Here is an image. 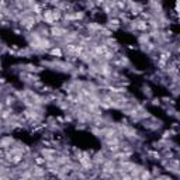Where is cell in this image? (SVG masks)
<instances>
[{
    "label": "cell",
    "mask_w": 180,
    "mask_h": 180,
    "mask_svg": "<svg viewBox=\"0 0 180 180\" xmlns=\"http://www.w3.org/2000/svg\"><path fill=\"white\" fill-rule=\"evenodd\" d=\"M31 180H37V179H34V177H33V179H31Z\"/></svg>",
    "instance_id": "13"
},
{
    "label": "cell",
    "mask_w": 180,
    "mask_h": 180,
    "mask_svg": "<svg viewBox=\"0 0 180 180\" xmlns=\"http://www.w3.org/2000/svg\"><path fill=\"white\" fill-rule=\"evenodd\" d=\"M18 180H28V179H25V177H20Z\"/></svg>",
    "instance_id": "11"
},
{
    "label": "cell",
    "mask_w": 180,
    "mask_h": 180,
    "mask_svg": "<svg viewBox=\"0 0 180 180\" xmlns=\"http://www.w3.org/2000/svg\"><path fill=\"white\" fill-rule=\"evenodd\" d=\"M49 53L52 55V56H55V58H62L63 56V52H62V49L61 48H51L49 49Z\"/></svg>",
    "instance_id": "5"
},
{
    "label": "cell",
    "mask_w": 180,
    "mask_h": 180,
    "mask_svg": "<svg viewBox=\"0 0 180 180\" xmlns=\"http://www.w3.org/2000/svg\"><path fill=\"white\" fill-rule=\"evenodd\" d=\"M51 34H52L53 37L56 38H61L63 35H68V31L65 28H62V27H52L51 28Z\"/></svg>",
    "instance_id": "1"
},
{
    "label": "cell",
    "mask_w": 180,
    "mask_h": 180,
    "mask_svg": "<svg viewBox=\"0 0 180 180\" xmlns=\"http://www.w3.org/2000/svg\"><path fill=\"white\" fill-rule=\"evenodd\" d=\"M14 101H16V97H14V96H7L6 100H4V104H6L7 107H10V106L14 104Z\"/></svg>",
    "instance_id": "8"
},
{
    "label": "cell",
    "mask_w": 180,
    "mask_h": 180,
    "mask_svg": "<svg viewBox=\"0 0 180 180\" xmlns=\"http://www.w3.org/2000/svg\"><path fill=\"white\" fill-rule=\"evenodd\" d=\"M47 163V160H45L44 156H35L34 158V165H37V166H45Z\"/></svg>",
    "instance_id": "7"
},
{
    "label": "cell",
    "mask_w": 180,
    "mask_h": 180,
    "mask_svg": "<svg viewBox=\"0 0 180 180\" xmlns=\"http://www.w3.org/2000/svg\"><path fill=\"white\" fill-rule=\"evenodd\" d=\"M13 115V108H4L2 113H0V120H8Z\"/></svg>",
    "instance_id": "4"
},
{
    "label": "cell",
    "mask_w": 180,
    "mask_h": 180,
    "mask_svg": "<svg viewBox=\"0 0 180 180\" xmlns=\"http://www.w3.org/2000/svg\"><path fill=\"white\" fill-rule=\"evenodd\" d=\"M42 18L47 24L49 25H55V21H53V17H52V10H45L42 13Z\"/></svg>",
    "instance_id": "2"
},
{
    "label": "cell",
    "mask_w": 180,
    "mask_h": 180,
    "mask_svg": "<svg viewBox=\"0 0 180 180\" xmlns=\"http://www.w3.org/2000/svg\"><path fill=\"white\" fill-rule=\"evenodd\" d=\"M41 180H47V179H41Z\"/></svg>",
    "instance_id": "14"
},
{
    "label": "cell",
    "mask_w": 180,
    "mask_h": 180,
    "mask_svg": "<svg viewBox=\"0 0 180 180\" xmlns=\"http://www.w3.org/2000/svg\"><path fill=\"white\" fill-rule=\"evenodd\" d=\"M107 44H108V47H110V48H117V41H115V40H111V38H108V40H107Z\"/></svg>",
    "instance_id": "10"
},
{
    "label": "cell",
    "mask_w": 180,
    "mask_h": 180,
    "mask_svg": "<svg viewBox=\"0 0 180 180\" xmlns=\"http://www.w3.org/2000/svg\"><path fill=\"white\" fill-rule=\"evenodd\" d=\"M14 143V139H13V137H4V138L0 139V148H10Z\"/></svg>",
    "instance_id": "3"
},
{
    "label": "cell",
    "mask_w": 180,
    "mask_h": 180,
    "mask_svg": "<svg viewBox=\"0 0 180 180\" xmlns=\"http://www.w3.org/2000/svg\"><path fill=\"white\" fill-rule=\"evenodd\" d=\"M62 10L61 8H53L52 10V17H53V21H59L62 20Z\"/></svg>",
    "instance_id": "6"
},
{
    "label": "cell",
    "mask_w": 180,
    "mask_h": 180,
    "mask_svg": "<svg viewBox=\"0 0 180 180\" xmlns=\"http://www.w3.org/2000/svg\"><path fill=\"white\" fill-rule=\"evenodd\" d=\"M120 27V20L118 18H113V20H110V28L111 30H115Z\"/></svg>",
    "instance_id": "9"
},
{
    "label": "cell",
    "mask_w": 180,
    "mask_h": 180,
    "mask_svg": "<svg viewBox=\"0 0 180 180\" xmlns=\"http://www.w3.org/2000/svg\"><path fill=\"white\" fill-rule=\"evenodd\" d=\"M2 155H3V152H2V148H0V156H2Z\"/></svg>",
    "instance_id": "12"
}]
</instances>
